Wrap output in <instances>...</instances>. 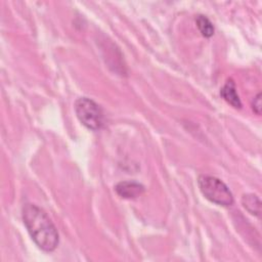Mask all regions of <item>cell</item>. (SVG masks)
<instances>
[{
    "mask_svg": "<svg viewBox=\"0 0 262 262\" xmlns=\"http://www.w3.org/2000/svg\"><path fill=\"white\" fill-rule=\"evenodd\" d=\"M242 204L244 208L252 215L260 217L261 215V201L258 195L254 193L244 194L242 198Z\"/></svg>",
    "mask_w": 262,
    "mask_h": 262,
    "instance_id": "cell-6",
    "label": "cell"
},
{
    "mask_svg": "<svg viewBox=\"0 0 262 262\" xmlns=\"http://www.w3.org/2000/svg\"><path fill=\"white\" fill-rule=\"evenodd\" d=\"M75 113L79 121L90 130H98L103 125L102 108L91 98H78L75 102Z\"/></svg>",
    "mask_w": 262,
    "mask_h": 262,
    "instance_id": "cell-3",
    "label": "cell"
},
{
    "mask_svg": "<svg viewBox=\"0 0 262 262\" xmlns=\"http://www.w3.org/2000/svg\"><path fill=\"white\" fill-rule=\"evenodd\" d=\"M115 190L123 199H136L144 192V186L136 181H121L115 186Z\"/></svg>",
    "mask_w": 262,
    "mask_h": 262,
    "instance_id": "cell-4",
    "label": "cell"
},
{
    "mask_svg": "<svg viewBox=\"0 0 262 262\" xmlns=\"http://www.w3.org/2000/svg\"><path fill=\"white\" fill-rule=\"evenodd\" d=\"M198 185L203 195L210 202L228 207L233 203V195L227 185L220 179L210 175H200Z\"/></svg>",
    "mask_w": 262,
    "mask_h": 262,
    "instance_id": "cell-2",
    "label": "cell"
},
{
    "mask_svg": "<svg viewBox=\"0 0 262 262\" xmlns=\"http://www.w3.org/2000/svg\"><path fill=\"white\" fill-rule=\"evenodd\" d=\"M195 23L198 26L199 31L201 32V34L206 37V38H210L213 36L214 34V26L211 23V20L203 14H200L196 16L195 18Z\"/></svg>",
    "mask_w": 262,
    "mask_h": 262,
    "instance_id": "cell-7",
    "label": "cell"
},
{
    "mask_svg": "<svg viewBox=\"0 0 262 262\" xmlns=\"http://www.w3.org/2000/svg\"><path fill=\"white\" fill-rule=\"evenodd\" d=\"M220 94L224 98V100L228 102L230 105H232L234 108L242 107V101L236 92V87L232 79H228L225 82L224 86L221 88Z\"/></svg>",
    "mask_w": 262,
    "mask_h": 262,
    "instance_id": "cell-5",
    "label": "cell"
},
{
    "mask_svg": "<svg viewBox=\"0 0 262 262\" xmlns=\"http://www.w3.org/2000/svg\"><path fill=\"white\" fill-rule=\"evenodd\" d=\"M24 224L34 243L45 252H52L58 246L59 237L47 214L34 204L23 207Z\"/></svg>",
    "mask_w": 262,
    "mask_h": 262,
    "instance_id": "cell-1",
    "label": "cell"
},
{
    "mask_svg": "<svg viewBox=\"0 0 262 262\" xmlns=\"http://www.w3.org/2000/svg\"><path fill=\"white\" fill-rule=\"evenodd\" d=\"M252 107H253V111H254L257 115H260V114H261L262 102H261V93H260V92L254 97L253 103H252Z\"/></svg>",
    "mask_w": 262,
    "mask_h": 262,
    "instance_id": "cell-8",
    "label": "cell"
}]
</instances>
